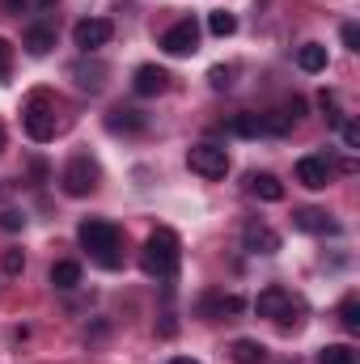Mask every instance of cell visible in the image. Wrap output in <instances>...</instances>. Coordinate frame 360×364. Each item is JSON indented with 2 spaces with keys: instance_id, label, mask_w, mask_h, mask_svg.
<instances>
[{
  "instance_id": "obj_1",
  "label": "cell",
  "mask_w": 360,
  "mask_h": 364,
  "mask_svg": "<svg viewBox=\"0 0 360 364\" xmlns=\"http://www.w3.org/2000/svg\"><path fill=\"white\" fill-rule=\"evenodd\" d=\"M140 263L149 275H174L182 263V242L174 229H153L144 237V250H140Z\"/></svg>"
},
{
  "instance_id": "obj_2",
  "label": "cell",
  "mask_w": 360,
  "mask_h": 364,
  "mask_svg": "<svg viewBox=\"0 0 360 364\" xmlns=\"http://www.w3.org/2000/svg\"><path fill=\"white\" fill-rule=\"evenodd\" d=\"M77 237H81V246L90 250L102 267H119L123 263V255H119V242H123L119 225H110V220H81Z\"/></svg>"
},
{
  "instance_id": "obj_3",
  "label": "cell",
  "mask_w": 360,
  "mask_h": 364,
  "mask_svg": "<svg viewBox=\"0 0 360 364\" xmlns=\"http://www.w3.org/2000/svg\"><path fill=\"white\" fill-rule=\"evenodd\" d=\"M255 314H259V318H271V322H280L284 331H288V326H301V318H292V314H301V301H292L284 288H263L259 301H255Z\"/></svg>"
},
{
  "instance_id": "obj_4",
  "label": "cell",
  "mask_w": 360,
  "mask_h": 364,
  "mask_svg": "<svg viewBox=\"0 0 360 364\" xmlns=\"http://www.w3.org/2000/svg\"><path fill=\"white\" fill-rule=\"evenodd\" d=\"M21 123H26L30 140H51V136L60 132V123H55V110L47 106V97H43V93H34V97H30V106H26Z\"/></svg>"
},
{
  "instance_id": "obj_5",
  "label": "cell",
  "mask_w": 360,
  "mask_h": 364,
  "mask_svg": "<svg viewBox=\"0 0 360 364\" xmlns=\"http://www.w3.org/2000/svg\"><path fill=\"white\" fill-rule=\"evenodd\" d=\"M186 166H191L195 174H203V178H225V174H229V153H225L221 144H195V149L186 153Z\"/></svg>"
},
{
  "instance_id": "obj_6",
  "label": "cell",
  "mask_w": 360,
  "mask_h": 364,
  "mask_svg": "<svg viewBox=\"0 0 360 364\" xmlns=\"http://www.w3.org/2000/svg\"><path fill=\"white\" fill-rule=\"evenodd\" d=\"M60 182H64V191H68L73 199H81V195H90L93 186H97V166H93L90 157H73V161L64 166Z\"/></svg>"
},
{
  "instance_id": "obj_7",
  "label": "cell",
  "mask_w": 360,
  "mask_h": 364,
  "mask_svg": "<svg viewBox=\"0 0 360 364\" xmlns=\"http://www.w3.org/2000/svg\"><path fill=\"white\" fill-rule=\"evenodd\" d=\"M115 38V21H106V17H85V21H77V30H73V43L81 47V51H97V47H106Z\"/></svg>"
},
{
  "instance_id": "obj_8",
  "label": "cell",
  "mask_w": 360,
  "mask_h": 364,
  "mask_svg": "<svg viewBox=\"0 0 360 364\" xmlns=\"http://www.w3.org/2000/svg\"><path fill=\"white\" fill-rule=\"evenodd\" d=\"M195 47H199V26H195L191 17L174 21V26L162 34V51H166V55H191Z\"/></svg>"
},
{
  "instance_id": "obj_9",
  "label": "cell",
  "mask_w": 360,
  "mask_h": 364,
  "mask_svg": "<svg viewBox=\"0 0 360 364\" xmlns=\"http://www.w3.org/2000/svg\"><path fill=\"white\" fill-rule=\"evenodd\" d=\"M335 178V166H331V157H322V153H309V157H301L297 161V182L301 186H309V191H322V186H331Z\"/></svg>"
},
{
  "instance_id": "obj_10",
  "label": "cell",
  "mask_w": 360,
  "mask_h": 364,
  "mask_svg": "<svg viewBox=\"0 0 360 364\" xmlns=\"http://www.w3.org/2000/svg\"><path fill=\"white\" fill-rule=\"evenodd\" d=\"M132 90L140 93V97H157V93L170 90V73L157 68V64H140L136 77H132Z\"/></svg>"
},
{
  "instance_id": "obj_11",
  "label": "cell",
  "mask_w": 360,
  "mask_h": 364,
  "mask_svg": "<svg viewBox=\"0 0 360 364\" xmlns=\"http://www.w3.org/2000/svg\"><path fill=\"white\" fill-rule=\"evenodd\" d=\"M242 246H246L250 255H275V250H280V233H275L271 225L250 220V225L242 229Z\"/></svg>"
},
{
  "instance_id": "obj_12",
  "label": "cell",
  "mask_w": 360,
  "mask_h": 364,
  "mask_svg": "<svg viewBox=\"0 0 360 364\" xmlns=\"http://www.w3.org/2000/svg\"><path fill=\"white\" fill-rule=\"evenodd\" d=\"M106 127H110L115 136H119V132H123V136H136V132H144V127H149V119H144L140 110H127V106H115V110L106 114Z\"/></svg>"
},
{
  "instance_id": "obj_13",
  "label": "cell",
  "mask_w": 360,
  "mask_h": 364,
  "mask_svg": "<svg viewBox=\"0 0 360 364\" xmlns=\"http://www.w3.org/2000/svg\"><path fill=\"white\" fill-rule=\"evenodd\" d=\"M292 225H297L301 233H339V225H335L327 212H318V208H301V212H292Z\"/></svg>"
},
{
  "instance_id": "obj_14",
  "label": "cell",
  "mask_w": 360,
  "mask_h": 364,
  "mask_svg": "<svg viewBox=\"0 0 360 364\" xmlns=\"http://www.w3.org/2000/svg\"><path fill=\"white\" fill-rule=\"evenodd\" d=\"M21 47L30 51V55H47L51 47H55V26H26V38H21Z\"/></svg>"
},
{
  "instance_id": "obj_15",
  "label": "cell",
  "mask_w": 360,
  "mask_h": 364,
  "mask_svg": "<svg viewBox=\"0 0 360 364\" xmlns=\"http://www.w3.org/2000/svg\"><path fill=\"white\" fill-rule=\"evenodd\" d=\"M246 186H250V195L263 199V203H280V199H284V182L275 178V174H250Z\"/></svg>"
},
{
  "instance_id": "obj_16",
  "label": "cell",
  "mask_w": 360,
  "mask_h": 364,
  "mask_svg": "<svg viewBox=\"0 0 360 364\" xmlns=\"http://www.w3.org/2000/svg\"><path fill=\"white\" fill-rule=\"evenodd\" d=\"M229 356H233V364H263L268 360V348L259 339H233Z\"/></svg>"
},
{
  "instance_id": "obj_17",
  "label": "cell",
  "mask_w": 360,
  "mask_h": 364,
  "mask_svg": "<svg viewBox=\"0 0 360 364\" xmlns=\"http://www.w3.org/2000/svg\"><path fill=\"white\" fill-rule=\"evenodd\" d=\"M242 305H246V301L233 296V292H229V296H208V301H203V318H233V314H242Z\"/></svg>"
},
{
  "instance_id": "obj_18",
  "label": "cell",
  "mask_w": 360,
  "mask_h": 364,
  "mask_svg": "<svg viewBox=\"0 0 360 364\" xmlns=\"http://www.w3.org/2000/svg\"><path fill=\"white\" fill-rule=\"evenodd\" d=\"M297 68H301V73H322V68H327V47H322V43H305V47L297 51Z\"/></svg>"
},
{
  "instance_id": "obj_19",
  "label": "cell",
  "mask_w": 360,
  "mask_h": 364,
  "mask_svg": "<svg viewBox=\"0 0 360 364\" xmlns=\"http://www.w3.org/2000/svg\"><path fill=\"white\" fill-rule=\"evenodd\" d=\"M51 284H55L60 292H68V288H77V284H81V267H77L73 259H60V263L51 267Z\"/></svg>"
},
{
  "instance_id": "obj_20",
  "label": "cell",
  "mask_w": 360,
  "mask_h": 364,
  "mask_svg": "<svg viewBox=\"0 0 360 364\" xmlns=\"http://www.w3.org/2000/svg\"><path fill=\"white\" fill-rule=\"evenodd\" d=\"M339 322H344V331H348V335H356V331H360V296H356V292H348V296H344V305H339Z\"/></svg>"
},
{
  "instance_id": "obj_21",
  "label": "cell",
  "mask_w": 360,
  "mask_h": 364,
  "mask_svg": "<svg viewBox=\"0 0 360 364\" xmlns=\"http://www.w3.org/2000/svg\"><path fill=\"white\" fill-rule=\"evenodd\" d=\"M73 77H77V85H81V90L97 93V90H102V77H106V68H102V64H93V68L77 64V68H73Z\"/></svg>"
},
{
  "instance_id": "obj_22",
  "label": "cell",
  "mask_w": 360,
  "mask_h": 364,
  "mask_svg": "<svg viewBox=\"0 0 360 364\" xmlns=\"http://www.w3.org/2000/svg\"><path fill=\"white\" fill-rule=\"evenodd\" d=\"M318 364H356V352H352L348 343H327V348L318 352Z\"/></svg>"
},
{
  "instance_id": "obj_23",
  "label": "cell",
  "mask_w": 360,
  "mask_h": 364,
  "mask_svg": "<svg viewBox=\"0 0 360 364\" xmlns=\"http://www.w3.org/2000/svg\"><path fill=\"white\" fill-rule=\"evenodd\" d=\"M208 30H212L216 38H229V34L238 30V17L225 13V9H216V13H208Z\"/></svg>"
},
{
  "instance_id": "obj_24",
  "label": "cell",
  "mask_w": 360,
  "mask_h": 364,
  "mask_svg": "<svg viewBox=\"0 0 360 364\" xmlns=\"http://www.w3.org/2000/svg\"><path fill=\"white\" fill-rule=\"evenodd\" d=\"M229 132H233V136H268V132H263V114H238V119L229 123Z\"/></svg>"
},
{
  "instance_id": "obj_25",
  "label": "cell",
  "mask_w": 360,
  "mask_h": 364,
  "mask_svg": "<svg viewBox=\"0 0 360 364\" xmlns=\"http://www.w3.org/2000/svg\"><path fill=\"white\" fill-rule=\"evenodd\" d=\"M233 73H238L233 64H216V68L208 73V85H212V90H229V85H233Z\"/></svg>"
},
{
  "instance_id": "obj_26",
  "label": "cell",
  "mask_w": 360,
  "mask_h": 364,
  "mask_svg": "<svg viewBox=\"0 0 360 364\" xmlns=\"http://www.w3.org/2000/svg\"><path fill=\"white\" fill-rule=\"evenodd\" d=\"M9 73H13V43L0 38V85L9 81Z\"/></svg>"
},
{
  "instance_id": "obj_27",
  "label": "cell",
  "mask_w": 360,
  "mask_h": 364,
  "mask_svg": "<svg viewBox=\"0 0 360 364\" xmlns=\"http://www.w3.org/2000/svg\"><path fill=\"white\" fill-rule=\"evenodd\" d=\"M0 263H4V272H9V275H21L26 255H21V250H4V259H0Z\"/></svg>"
},
{
  "instance_id": "obj_28",
  "label": "cell",
  "mask_w": 360,
  "mask_h": 364,
  "mask_svg": "<svg viewBox=\"0 0 360 364\" xmlns=\"http://www.w3.org/2000/svg\"><path fill=\"white\" fill-rule=\"evenodd\" d=\"M21 225H26V216H21V212H4V216H0V229H4V233H17Z\"/></svg>"
},
{
  "instance_id": "obj_29",
  "label": "cell",
  "mask_w": 360,
  "mask_h": 364,
  "mask_svg": "<svg viewBox=\"0 0 360 364\" xmlns=\"http://www.w3.org/2000/svg\"><path fill=\"white\" fill-rule=\"evenodd\" d=\"M344 47H348V51H360V26L356 21L344 26Z\"/></svg>"
},
{
  "instance_id": "obj_30",
  "label": "cell",
  "mask_w": 360,
  "mask_h": 364,
  "mask_svg": "<svg viewBox=\"0 0 360 364\" xmlns=\"http://www.w3.org/2000/svg\"><path fill=\"white\" fill-rule=\"evenodd\" d=\"M344 144L348 149H360V123H352V119L344 123Z\"/></svg>"
},
{
  "instance_id": "obj_31",
  "label": "cell",
  "mask_w": 360,
  "mask_h": 364,
  "mask_svg": "<svg viewBox=\"0 0 360 364\" xmlns=\"http://www.w3.org/2000/svg\"><path fill=\"white\" fill-rule=\"evenodd\" d=\"M4 4H9V13H21V9H26L30 0H4Z\"/></svg>"
},
{
  "instance_id": "obj_32",
  "label": "cell",
  "mask_w": 360,
  "mask_h": 364,
  "mask_svg": "<svg viewBox=\"0 0 360 364\" xmlns=\"http://www.w3.org/2000/svg\"><path fill=\"white\" fill-rule=\"evenodd\" d=\"M170 364H199V360H191V356H174Z\"/></svg>"
},
{
  "instance_id": "obj_33",
  "label": "cell",
  "mask_w": 360,
  "mask_h": 364,
  "mask_svg": "<svg viewBox=\"0 0 360 364\" xmlns=\"http://www.w3.org/2000/svg\"><path fill=\"white\" fill-rule=\"evenodd\" d=\"M34 4H55V0H34Z\"/></svg>"
},
{
  "instance_id": "obj_34",
  "label": "cell",
  "mask_w": 360,
  "mask_h": 364,
  "mask_svg": "<svg viewBox=\"0 0 360 364\" xmlns=\"http://www.w3.org/2000/svg\"><path fill=\"white\" fill-rule=\"evenodd\" d=\"M0 149H4V127H0Z\"/></svg>"
}]
</instances>
